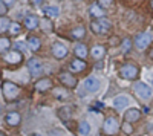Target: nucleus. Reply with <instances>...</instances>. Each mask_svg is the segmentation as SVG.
<instances>
[{
    "label": "nucleus",
    "mask_w": 153,
    "mask_h": 136,
    "mask_svg": "<svg viewBox=\"0 0 153 136\" xmlns=\"http://www.w3.org/2000/svg\"><path fill=\"white\" fill-rule=\"evenodd\" d=\"M2 92H3V96L8 103L11 101H16L19 95H20V87L14 83V81H5L2 84Z\"/></svg>",
    "instance_id": "nucleus-1"
},
{
    "label": "nucleus",
    "mask_w": 153,
    "mask_h": 136,
    "mask_svg": "<svg viewBox=\"0 0 153 136\" xmlns=\"http://www.w3.org/2000/svg\"><path fill=\"white\" fill-rule=\"evenodd\" d=\"M110 28H112V23H110V20H107V18H97L95 21H92L91 23V29L94 31V34H100V35H104V34H107L109 31H110Z\"/></svg>",
    "instance_id": "nucleus-2"
},
{
    "label": "nucleus",
    "mask_w": 153,
    "mask_h": 136,
    "mask_svg": "<svg viewBox=\"0 0 153 136\" xmlns=\"http://www.w3.org/2000/svg\"><path fill=\"white\" fill-rule=\"evenodd\" d=\"M120 75L126 80H135L139 75V69H138V66H135L132 63H127L120 69Z\"/></svg>",
    "instance_id": "nucleus-3"
},
{
    "label": "nucleus",
    "mask_w": 153,
    "mask_h": 136,
    "mask_svg": "<svg viewBox=\"0 0 153 136\" xmlns=\"http://www.w3.org/2000/svg\"><path fill=\"white\" fill-rule=\"evenodd\" d=\"M136 96L139 98V100H143V101H147L152 98V89L149 87V86L146 83H135V87H133Z\"/></svg>",
    "instance_id": "nucleus-4"
},
{
    "label": "nucleus",
    "mask_w": 153,
    "mask_h": 136,
    "mask_svg": "<svg viewBox=\"0 0 153 136\" xmlns=\"http://www.w3.org/2000/svg\"><path fill=\"white\" fill-rule=\"evenodd\" d=\"M118 130H120V122L117 121V118H113V116L106 118L104 124H103V132L109 136H113L118 133Z\"/></svg>",
    "instance_id": "nucleus-5"
},
{
    "label": "nucleus",
    "mask_w": 153,
    "mask_h": 136,
    "mask_svg": "<svg viewBox=\"0 0 153 136\" xmlns=\"http://www.w3.org/2000/svg\"><path fill=\"white\" fill-rule=\"evenodd\" d=\"M150 41H152V37L147 32H141V34L136 35L135 46L139 49V51H144V49H147V46H150Z\"/></svg>",
    "instance_id": "nucleus-6"
},
{
    "label": "nucleus",
    "mask_w": 153,
    "mask_h": 136,
    "mask_svg": "<svg viewBox=\"0 0 153 136\" xmlns=\"http://www.w3.org/2000/svg\"><path fill=\"white\" fill-rule=\"evenodd\" d=\"M58 80H60V83L65 86V87H75L76 86V78L72 75L71 72H63V73H60L58 75Z\"/></svg>",
    "instance_id": "nucleus-7"
},
{
    "label": "nucleus",
    "mask_w": 153,
    "mask_h": 136,
    "mask_svg": "<svg viewBox=\"0 0 153 136\" xmlns=\"http://www.w3.org/2000/svg\"><path fill=\"white\" fill-rule=\"evenodd\" d=\"M28 69L31 72V75H34V77L42 75L43 73V64H42V61L37 60V58H31L28 61Z\"/></svg>",
    "instance_id": "nucleus-8"
},
{
    "label": "nucleus",
    "mask_w": 153,
    "mask_h": 136,
    "mask_svg": "<svg viewBox=\"0 0 153 136\" xmlns=\"http://www.w3.org/2000/svg\"><path fill=\"white\" fill-rule=\"evenodd\" d=\"M22 54L19 52V51H9L6 55H5V61L6 63H9V64H12V66H16V64H20L22 63Z\"/></svg>",
    "instance_id": "nucleus-9"
},
{
    "label": "nucleus",
    "mask_w": 153,
    "mask_h": 136,
    "mask_svg": "<svg viewBox=\"0 0 153 136\" xmlns=\"http://www.w3.org/2000/svg\"><path fill=\"white\" fill-rule=\"evenodd\" d=\"M52 54H54L55 58H65L68 55V47L63 44V43L57 41V43L52 44Z\"/></svg>",
    "instance_id": "nucleus-10"
},
{
    "label": "nucleus",
    "mask_w": 153,
    "mask_h": 136,
    "mask_svg": "<svg viewBox=\"0 0 153 136\" xmlns=\"http://www.w3.org/2000/svg\"><path fill=\"white\" fill-rule=\"evenodd\" d=\"M84 89L87 92H98L100 89V80L97 77H89L84 81Z\"/></svg>",
    "instance_id": "nucleus-11"
},
{
    "label": "nucleus",
    "mask_w": 153,
    "mask_h": 136,
    "mask_svg": "<svg viewBox=\"0 0 153 136\" xmlns=\"http://www.w3.org/2000/svg\"><path fill=\"white\" fill-rule=\"evenodd\" d=\"M139 118H141V112H139L138 109H135V107L127 109V110H126V113H124V119H126V122H135V121H138Z\"/></svg>",
    "instance_id": "nucleus-12"
},
{
    "label": "nucleus",
    "mask_w": 153,
    "mask_h": 136,
    "mask_svg": "<svg viewBox=\"0 0 153 136\" xmlns=\"http://www.w3.org/2000/svg\"><path fill=\"white\" fill-rule=\"evenodd\" d=\"M5 119H6V124H8V126L17 127V126L20 124V121H22V116H20V113H17V112H9V113L5 116Z\"/></svg>",
    "instance_id": "nucleus-13"
},
{
    "label": "nucleus",
    "mask_w": 153,
    "mask_h": 136,
    "mask_svg": "<svg viewBox=\"0 0 153 136\" xmlns=\"http://www.w3.org/2000/svg\"><path fill=\"white\" fill-rule=\"evenodd\" d=\"M51 87H52V81L49 78H42L35 83V90H38V92H46Z\"/></svg>",
    "instance_id": "nucleus-14"
},
{
    "label": "nucleus",
    "mask_w": 153,
    "mask_h": 136,
    "mask_svg": "<svg viewBox=\"0 0 153 136\" xmlns=\"http://www.w3.org/2000/svg\"><path fill=\"white\" fill-rule=\"evenodd\" d=\"M127 106H129V98H127L126 95H120V96H117L113 100V107L117 110H123Z\"/></svg>",
    "instance_id": "nucleus-15"
},
{
    "label": "nucleus",
    "mask_w": 153,
    "mask_h": 136,
    "mask_svg": "<svg viewBox=\"0 0 153 136\" xmlns=\"http://www.w3.org/2000/svg\"><path fill=\"white\" fill-rule=\"evenodd\" d=\"M84 69H86V63H84L83 60L76 58V60L71 61V70H72V72H75V73H80V72H83Z\"/></svg>",
    "instance_id": "nucleus-16"
},
{
    "label": "nucleus",
    "mask_w": 153,
    "mask_h": 136,
    "mask_svg": "<svg viewBox=\"0 0 153 136\" xmlns=\"http://www.w3.org/2000/svg\"><path fill=\"white\" fill-rule=\"evenodd\" d=\"M23 21H25V26H26L28 29H35L38 26V23H40V20L37 18V16H26Z\"/></svg>",
    "instance_id": "nucleus-17"
},
{
    "label": "nucleus",
    "mask_w": 153,
    "mask_h": 136,
    "mask_svg": "<svg viewBox=\"0 0 153 136\" xmlns=\"http://www.w3.org/2000/svg\"><path fill=\"white\" fill-rule=\"evenodd\" d=\"M87 54H89V51H87V46H86V44L78 43V44L75 46V55L78 57L80 60L86 58V57H87Z\"/></svg>",
    "instance_id": "nucleus-18"
},
{
    "label": "nucleus",
    "mask_w": 153,
    "mask_h": 136,
    "mask_svg": "<svg viewBox=\"0 0 153 136\" xmlns=\"http://www.w3.org/2000/svg\"><path fill=\"white\" fill-rule=\"evenodd\" d=\"M43 12L46 14L48 18H52V17H57V16L60 14V9H58V6L51 5V6H45V8H43Z\"/></svg>",
    "instance_id": "nucleus-19"
},
{
    "label": "nucleus",
    "mask_w": 153,
    "mask_h": 136,
    "mask_svg": "<svg viewBox=\"0 0 153 136\" xmlns=\"http://www.w3.org/2000/svg\"><path fill=\"white\" fill-rule=\"evenodd\" d=\"M92 57L94 58H103L104 55H106V47L104 46H101V44H97V46H94V49H92Z\"/></svg>",
    "instance_id": "nucleus-20"
},
{
    "label": "nucleus",
    "mask_w": 153,
    "mask_h": 136,
    "mask_svg": "<svg viewBox=\"0 0 153 136\" xmlns=\"http://www.w3.org/2000/svg\"><path fill=\"white\" fill-rule=\"evenodd\" d=\"M91 16H94V17H97V18H103V17H104V9L101 8L98 3H94V5L91 6Z\"/></svg>",
    "instance_id": "nucleus-21"
},
{
    "label": "nucleus",
    "mask_w": 153,
    "mask_h": 136,
    "mask_svg": "<svg viewBox=\"0 0 153 136\" xmlns=\"http://www.w3.org/2000/svg\"><path fill=\"white\" fill-rule=\"evenodd\" d=\"M26 46L31 49V51H38L40 49V46H42V41L37 38V37H31V38H28V41H26Z\"/></svg>",
    "instance_id": "nucleus-22"
},
{
    "label": "nucleus",
    "mask_w": 153,
    "mask_h": 136,
    "mask_svg": "<svg viewBox=\"0 0 153 136\" xmlns=\"http://www.w3.org/2000/svg\"><path fill=\"white\" fill-rule=\"evenodd\" d=\"M78 132L81 136H91V126L87 121H81L78 124Z\"/></svg>",
    "instance_id": "nucleus-23"
},
{
    "label": "nucleus",
    "mask_w": 153,
    "mask_h": 136,
    "mask_svg": "<svg viewBox=\"0 0 153 136\" xmlns=\"http://www.w3.org/2000/svg\"><path fill=\"white\" fill-rule=\"evenodd\" d=\"M84 34H86V29L83 26H78V28H75L71 32V37H72L74 40H80V38H83V37H84Z\"/></svg>",
    "instance_id": "nucleus-24"
},
{
    "label": "nucleus",
    "mask_w": 153,
    "mask_h": 136,
    "mask_svg": "<svg viewBox=\"0 0 153 136\" xmlns=\"http://www.w3.org/2000/svg\"><path fill=\"white\" fill-rule=\"evenodd\" d=\"M38 24H40V26H42V29L45 31V32H51V31H52L54 28H52V21H51L48 17L46 18H42L40 20V23H38Z\"/></svg>",
    "instance_id": "nucleus-25"
},
{
    "label": "nucleus",
    "mask_w": 153,
    "mask_h": 136,
    "mask_svg": "<svg viewBox=\"0 0 153 136\" xmlns=\"http://www.w3.org/2000/svg\"><path fill=\"white\" fill-rule=\"evenodd\" d=\"M54 95H55V98H58V100H68V98H69L68 90L60 89V87H55L54 89Z\"/></svg>",
    "instance_id": "nucleus-26"
},
{
    "label": "nucleus",
    "mask_w": 153,
    "mask_h": 136,
    "mask_svg": "<svg viewBox=\"0 0 153 136\" xmlns=\"http://www.w3.org/2000/svg\"><path fill=\"white\" fill-rule=\"evenodd\" d=\"M9 24H11V20L6 18V17H0V34H3L5 31L9 29Z\"/></svg>",
    "instance_id": "nucleus-27"
},
{
    "label": "nucleus",
    "mask_w": 153,
    "mask_h": 136,
    "mask_svg": "<svg viewBox=\"0 0 153 136\" xmlns=\"http://www.w3.org/2000/svg\"><path fill=\"white\" fill-rule=\"evenodd\" d=\"M9 46H11V41H9L8 38H0V52L6 51Z\"/></svg>",
    "instance_id": "nucleus-28"
},
{
    "label": "nucleus",
    "mask_w": 153,
    "mask_h": 136,
    "mask_svg": "<svg viewBox=\"0 0 153 136\" xmlns=\"http://www.w3.org/2000/svg\"><path fill=\"white\" fill-rule=\"evenodd\" d=\"M20 29H22V28H20V24H19V23H11L8 31H9L11 34H19V32H20Z\"/></svg>",
    "instance_id": "nucleus-29"
},
{
    "label": "nucleus",
    "mask_w": 153,
    "mask_h": 136,
    "mask_svg": "<svg viewBox=\"0 0 153 136\" xmlns=\"http://www.w3.org/2000/svg\"><path fill=\"white\" fill-rule=\"evenodd\" d=\"M130 47H132V40L130 38H124V41H123V52H129Z\"/></svg>",
    "instance_id": "nucleus-30"
},
{
    "label": "nucleus",
    "mask_w": 153,
    "mask_h": 136,
    "mask_svg": "<svg viewBox=\"0 0 153 136\" xmlns=\"http://www.w3.org/2000/svg\"><path fill=\"white\" fill-rule=\"evenodd\" d=\"M123 130H124L127 135H132V133H133V129H132V126H130V122H124V124H123Z\"/></svg>",
    "instance_id": "nucleus-31"
},
{
    "label": "nucleus",
    "mask_w": 153,
    "mask_h": 136,
    "mask_svg": "<svg viewBox=\"0 0 153 136\" xmlns=\"http://www.w3.org/2000/svg\"><path fill=\"white\" fill-rule=\"evenodd\" d=\"M112 3H113V0H98V5L101 8H109Z\"/></svg>",
    "instance_id": "nucleus-32"
},
{
    "label": "nucleus",
    "mask_w": 153,
    "mask_h": 136,
    "mask_svg": "<svg viewBox=\"0 0 153 136\" xmlns=\"http://www.w3.org/2000/svg\"><path fill=\"white\" fill-rule=\"evenodd\" d=\"M6 12H8V8H6V5L2 2V0H0V16L3 17V16L6 14Z\"/></svg>",
    "instance_id": "nucleus-33"
},
{
    "label": "nucleus",
    "mask_w": 153,
    "mask_h": 136,
    "mask_svg": "<svg viewBox=\"0 0 153 136\" xmlns=\"http://www.w3.org/2000/svg\"><path fill=\"white\" fill-rule=\"evenodd\" d=\"M16 47H17V49H22V51H25V49H26V46H25L23 41H17V43H16Z\"/></svg>",
    "instance_id": "nucleus-34"
},
{
    "label": "nucleus",
    "mask_w": 153,
    "mask_h": 136,
    "mask_svg": "<svg viewBox=\"0 0 153 136\" xmlns=\"http://www.w3.org/2000/svg\"><path fill=\"white\" fill-rule=\"evenodd\" d=\"M2 2H3L6 6H12V5H14V3L17 2V0H2Z\"/></svg>",
    "instance_id": "nucleus-35"
},
{
    "label": "nucleus",
    "mask_w": 153,
    "mask_h": 136,
    "mask_svg": "<svg viewBox=\"0 0 153 136\" xmlns=\"http://www.w3.org/2000/svg\"><path fill=\"white\" fill-rule=\"evenodd\" d=\"M42 2H43V0H31V3H32L34 6H37V5H40Z\"/></svg>",
    "instance_id": "nucleus-36"
},
{
    "label": "nucleus",
    "mask_w": 153,
    "mask_h": 136,
    "mask_svg": "<svg viewBox=\"0 0 153 136\" xmlns=\"http://www.w3.org/2000/svg\"><path fill=\"white\" fill-rule=\"evenodd\" d=\"M32 136H45V135H42V133H34Z\"/></svg>",
    "instance_id": "nucleus-37"
},
{
    "label": "nucleus",
    "mask_w": 153,
    "mask_h": 136,
    "mask_svg": "<svg viewBox=\"0 0 153 136\" xmlns=\"http://www.w3.org/2000/svg\"><path fill=\"white\" fill-rule=\"evenodd\" d=\"M150 58L153 60V47H152V51H150Z\"/></svg>",
    "instance_id": "nucleus-38"
},
{
    "label": "nucleus",
    "mask_w": 153,
    "mask_h": 136,
    "mask_svg": "<svg viewBox=\"0 0 153 136\" xmlns=\"http://www.w3.org/2000/svg\"><path fill=\"white\" fill-rule=\"evenodd\" d=\"M152 9H153V0H152Z\"/></svg>",
    "instance_id": "nucleus-39"
},
{
    "label": "nucleus",
    "mask_w": 153,
    "mask_h": 136,
    "mask_svg": "<svg viewBox=\"0 0 153 136\" xmlns=\"http://www.w3.org/2000/svg\"><path fill=\"white\" fill-rule=\"evenodd\" d=\"M0 136H5V135H3V133H0Z\"/></svg>",
    "instance_id": "nucleus-40"
},
{
    "label": "nucleus",
    "mask_w": 153,
    "mask_h": 136,
    "mask_svg": "<svg viewBox=\"0 0 153 136\" xmlns=\"http://www.w3.org/2000/svg\"><path fill=\"white\" fill-rule=\"evenodd\" d=\"M152 87H153V80H152Z\"/></svg>",
    "instance_id": "nucleus-41"
},
{
    "label": "nucleus",
    "mask_w": 153,
    "mask_h": 136,
    "mask_svg": "<svg viewBox=\"0 0 153 136\" xmlns=\"http://www.w3.org/2000/svg\"><path fill=\"white\" fill-rule=\"evenodd\" d=\"M71 136H74V135H71Z\"/></svg>",
    "instance_id": "nucleus-42"
},
{
    "label": "nucleus",
    "mask_w": 153,
    "mask_h": 136,
    "mask_svg": "<svg viewBox=\"0 0 153 136\" xmlns=\"http://www.w3.org/2000/svg\"><path fill=\"white\" fill-rule=\"evenodd\" d=\"M0 109H2V107H0Z\"/></svg>",
    "instance_id": "nucleus-43"
}]
</instances>
